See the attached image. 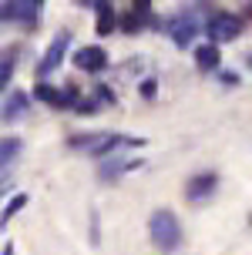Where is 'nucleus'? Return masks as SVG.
<instances>
[{
  "instance_id": "obj_1",
  "label": "nucleus",
  "mask_w": 252,
  "mask_h": 255,
  "mask_svg": "<svg viewBox=\"0 0 252 255\" xmlns=\"http://www.w3.org/2000/svg\"><path fill=\"white\" fill-rule=\"evenodd\" d=\"M148 235H151V242L158 245V249L172 252V249L178 245V239H182L178 218L172 215L168 208H158V212H151V218H148Z\"/></svg>"
},
{
  "instance_id": "obj_2",
  "label": "nucleus",
  "mask_w": 252,
  "mask_h": 255,
  "mask_svg": "<svg viewBox=\"0 0 252 255\" xmlns=\"http://www.w3.org/2000/svg\"><path fill=\"white\" fill-rule=\"evenodd\" d=\"M239 30H242V24L236 17H229V13H219V17H212V20L205 24V34H209L212 44H226V40L239 37Z\"/></svg>"
},
{
  "instance_id": "obj_3",
  "label": "nucleus",
  "mask_w": 252,
  "mask_h": 255,
  "mask_svg": "<svg viewBox=\"0 0 252 255\" xmlns=\"http://www.w3.org/2000/svg\"><path fill=\"white\" fill-rule=\"evenodd\" d=\"M44 0H3L0 3V20H34Z\"/></svg>"
},
{
  "instance_id": "obj_4",
  "label": "nucleus",
  "mask_w": 252,
  "mask_h": 255,
  "mask_svg": "<svg viewBox=\"0 0 252 255\" xmlns=\"http://www.w3.org/2000/svg\"><path fill=\"white\" fill-rule=\"evenodd\" d=\"M67 40H71V37H67V30H61V34H57V37L50 40L47 54H44V57H40V67H37V71H40V74H44V77H47L50 71H57V64L64 61V51H67Z\"/></svg>"
},
{
  "instance_id": "obj_5",
  "label": "nucleus",
  "mask_w": 252,
  "mask_h": 255,
  "mask_svg": "<svg viewBox=\"0 0 252 255\" xmlns=\"http://www.w3.org/2000/svg\"><path fill=\"white\" fill-rule=\"evenodd\" d=\"M74 64L77 71H88V74H94V71H101L104 64H108V54H104V47H81V51L74 54Z\"/></svg>"
},
{
  "instance_id": "obj_6",
  "label": "nucleus",
  "mask_w": 252,
  "mask_h": 255,
  "mask_svg": "<svg viewBox=\"0 0 252 255\" xmlns=\"http://www.w3.org/2000/svg\"><path fill=\"white\" fill-rule=\"evenodd\" d=\"M199 17H195V13H185V17H178V24L172 27V37H175V44L178 47H189L192 44V37H195V34H199Z\"/></svg>"
},
{
  "instance_id": "obj_7",
  "label": "nucleus",
  "mask_w": 252,
  "mask_h": 255,
  "mask_svg": "<svg viewBox=\"0 0 252 255\" xmlns=\"http://www.w3.org/2000/svg\"><path fill=\"white\" fill-rule=\"evenodd\" d=\"M34 94H37L40 101L54 104V108H67V104L74 101V94H71V91H54V88H47V84H44V81H40L37 88H34Z\"/></svg>"
},
{
  "instance_id": "obj_8",
  "label": "nucleus",
  "mask_w": 252,
  "mask_h": 255,
  "mask_svg": "<svg viewBox=\"0 0 252 255\" xmlns=\"http://www.w3.org/2000/svg\"><path fill=\"white\" fill-rule=\"evenodd\" d=\"M212 191H215V175H199V178H192V181H189L185 195H189V202H199V198L212 195Z\"/></svg>"
},
{
  "instance_id": "obj_9",
  "label": "nucleus",
  "mask_w": 252,
  "mask_h": 255,
  "mask_svg": "<svg viewBox=\"0 0 252 255\" xmlns=\"http://www.w3.org/2000/svg\"><path fill=\"white\" fill-rule=\"evenodd\" d=\"M195 64H199L202 71H215L219 67V44H202L199 51H195Z\"/></svg>"
},
{
  "instance_id": "obj_10",
  "label": "nucleus",
  "mask_w": 252,
  "mask_h": 255,
  "mask_svg": "<svg viewBox=\"0 0 252 255\" xmlns=\"http://www.w3.org/2000/svg\"><path fill=\"white\" fill-rule=\"evenodd\" d=\"M17 151H20V141L17 138H3L0 141V168H7L17 158Z\"/></svg>"
},
{
  "instance_id": "obj_11",
  "label": "nucleus",
  "mask_w": 252,
  "mask_h": 255,
  "mask_svg": "<svg viewBox=\"0 0 252 255\" xmlns=\"http://www.w3.org/2000/svg\"><path fill=\"white\" fill-rule=\"evenodd\" d=\"M131 168H141L138 158H131V161H118V165H108L101 171V178H114V175H121V171H131Z\"/></svg>"
},
{
  "instance_id": "obj_12",
  "label": "nucleus",
  "mask_w": 252,
  "mask_h": 255,
  "mask_svg": "<svg viewBox=\"0 0 252 255\" xmlns=\"http://www.w3.org/2000/svg\"><path fill=\"white\" fill-rule=\"evenodd\" d=\"M27 111V98L24 94H13V101L3 108V118H13V115H24Z\"/></svg>"
},
{
  "instance_id": "obj_13",
  "label": "nucleus",
  "mask_w": 252,
  "mask_h": 255,
  "mask_svg": "<svg viewBox=\"0 0 252 255\" xmlns=\"http://www.w3.org/2000/svg\"><path fill=\"white\" fill-rule=\"evenodd\" d=\"M114 13H111V7H108V3H101V13H98V30L101 34H108V30H111L114 27V20H111Z\"/></svg>"
},
{
  "instance_id": "obj_14",
  "label": "nucleus",
  "mask_w": 252,
  "mask_h": 255,
  "mask_svg": "<svg viewBox=\"0 0 252 255\" xmlns=\"http://www.w3.org/2000/svg\"><path fill=\"white\" fill-rule=\"evenodd\" d=\"M24 205H27V195H17V198H10V202H7V212L0 215V222L7 225V222H10V215H13V212H20Z\"/></svg>"
},
{
  "instance_id": "obj_15",
  "label": "nucleus",
  "mask_w": 252,
  "mask_h": 255,
  "mask_svg": "<svg viewBox=\"0 0 252 255\" xmlns=\"http://www.w3.org/2000/svg\"><path fill=\"white\" fill-rule=\"evenodd\" d=\"M10 74H13V64L3 61V64H0V91H3V84H7V81H10Z\"/></svg>"
},
{
  "instance_id": "obj_16",
  "label": "nucleus",
  "mask_w": 252,
  "mask_h": 255,
  "mask_svg": "<svg viewBox=\"0 0 252 255\" xmlns=\"http://www.w3.org/2000/svg\"><path fill=\"white\" fill-rule=\"evenodd\" d=\"M141 94H155V81H145L141 84Z\"/></svg>"
},
{
  "instance_id": "obj_17",
  "label": "nucleus",
  "mask_w": 252,
  "mask_h": 255,
  "mask_svg": "<svg viewBox=\"0 0 252 255\" xmlns=\"http://www.w3.org/2000/svg\"><path fill=\"white\" fill-rule=\"evenodd\" d=\"M3 255H13V245H3Z\"/></svg>"
},
{
  "instance_id": "obj_18",
  "label": "nucleus",
  "mask_w": 252,
  "mask_h": 255,
  "mask_svg": "<svg viewBox=\"0 0 252 255\" xmlns=\"http://www.w3.org/2000/svg\"><path fill=\"white\" fill-rule=\"evenodd\" d=\"M249 225H252V218H249Z\"/></svg>"
}]
</instances>
